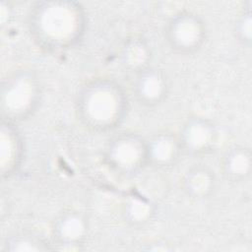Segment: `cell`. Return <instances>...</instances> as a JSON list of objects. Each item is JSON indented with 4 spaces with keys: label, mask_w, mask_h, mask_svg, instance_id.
I'll return each instance as SVG.
<instances>
[{
    "label": "cell",
    "mask_w": 252,
    "mask_h": 252,
    "mask_svg": "<svg viewBox=\"0 0 252 252\" xmlns=\"http://www.w3.org/2000/svg\"><path fill=\"white\" fill-rule=\"evenodd\" d=\"M39 94V83L32 74H22L8 84V107L18 114L31 112Z\"/></svg>",
    "instance_id": "cell-8"
},
{
    "label": "cell",
    "mask_w": 252,
    "mask_h": 252,
    "mask_svg": "<svg viewBox=\"0 0 252 252\" xmlns=\"http://www.w3.org/2000/svg\"><path fill=\"white\" fill-rule=\"evenodd\" d=\"M152 213V208L150 203L142 199H130L125 207L126 218L135 223H140L145 221Z\"/></svg>",
    "instance_id": "cell-14"
},
{
    "label": "cell",
    "mask_w": 252,
    "mask_h": 252,
    "mask_svg": "<svg viewBox=\"0 0 252 252\" xmlns=\"http://www.w3.org/2000/svg\"><path fill=\"white\" fill-rule=\"evenodd\" d=\"M10 245L12 246L11 248H9L10 250H32V251H35V250H44L46 249V247H44V244H41L40 241H38L37 239L33 238V237H18L16 239H13L12 242L10 243Z\"/></svg>",
    "instance_id": "cell-15"
},
{
    "label": "cell",
    "mask_w": 252,
    "mask_h": 252,
    "mask_svg": "<svg viewBox=\"0 0 252 252\" xmlns=\"http://www.w3.org/2000/svg\"><path fill=\"white\" fill-rule=\"evenodd\" d=\"M128 99L123 88L110 79H95L79 92L76 111L89 129L106 132L115 129L124 119Z\"/></svg>",
    "instance_id": "cell-2"
},
{
    "label": "cell",
    "mask_w": 252,
    "mask_h": 252,
    "mask_svg": "<svg viewBox=\"0 0 252 252\" xmlns=\"http://www.w3.org/2000/svg\"><path fill=\"white\" fill-rule=\"evenodd\" d=\"M181 151L191 155H204L210 153L217 143V130L208 119L193 117L182 126L177 136Z\"/></svg>",
    "instance_id": "cell-5"
},
{
    "label": "cell",
    "mask_w": 252,
    "mask_h": 252,
    "mask_svg": "<svg viewBox=\"0 0 252 252\" xmlns=\"http://www.w3.org/2000/svg\"><path fill=\"white\" fill-rule=\"evenodd\" d=\"M149 55L148 46L140 39H133L128 42L122 52L124 64L136 72L147 68L146 62Z\"/></svg>",
    "instance_id": "cell-12"
},
{
    "label": "cell",
    "mask_w": 252,
    "mask_h": 252,
    "mask_svg": "<svg viewBox=\"0 0 252 252\" xmlns=\"http://www.w3.org/2000/svg\"><path fill=\"white\" fill-rule=\"evenodd\" d=\"M105 159L119 174L132 175L148 164L147 141L132 133L116 136L106 147Z\"/></svg>",
    "instance_id": "cell-4"
},
{
    "label": "cell",
    "mask_w": 252,
    "mask_h": 252,
    "mask_svg": "<svg viewBox=\"0 0 252 252\" xmlns=\"http://www.w3.org/2000/svg\"><path fill=\"white\" fill-rule=\"evenodd\" d=\"M133 92L139 103L145 106H156L167 95L168 80L162 71L147 67L137 72Z\"/></svg>",
    "instance_id": "cell-6"
},
{
    "label": "cell",
    "mask_w": 252,
    "mask_h": 252,
    "mask_svg": "<svg viewBox=\"0 0 252 252\" xmlns=\"http://www.w3.org/2000/svg\"><path fill=\"white\" fill-rule=\"evenodd\" d=\"M89 223L87 218L79 211L71 210L62 213L54 221L53 237L64 247H79L86 239Z\"/></svg>",
    "instance_id": "cell-7"
},
{
    "label": "cell",
    "mask_w": 252,
    "mask_h": 252,
    "mask_svg": "<svg viewBox=\"0 0 252 252\" xmlns=\"http://www.w3.org/2000/svg\"><path fill=\"white\" fill-rule=\"evenodd\" d=\"M85 20L82 8L75 2H41L31 15V30L41 46L63 50L81 38Z\"/></svg>",
    "instance_id": "cell-1"
},
{
    "label": "cell",
    "mask_w": 252,
    "mask_h": 252,
    "mask_svg": "<svg viewBox=\"0 0 252 252\" xmlns=\"http://www.w3.org/2000/svg\"><path fill=\"white\" fill-rule=\"evenodd\" d=\"M181 152L180 143L177 136L163 132L156 134L147 141L148 163L164 167L173 163Z\"/></svg>",
    "instance_id": "cell-10"
},
{
    "label": "cell",
    "mask_w": 252,
    "mask_h": 252,
    "mask_svg": "<svg viewBox=\"0 0 252 252\" xmlns=\"http://www.w3.org/2000/svg\"><path fill=\"white\" fill-rule=\"evenodd\" d=\"M251 2L248 7L237 18L233 32L236 40L244 47L250 48L252 41V13H251Z\"/></svg>",
    "instance_id": "cell-13"
},
{
    "label": "cell",
    "mask_w": 252,
    "mask_h": 252,
    "mask_svg": "<svg viewBox=\"0 0 252 252\" xmlns=\"http://www.w3.org/2000/svg\"><path fill=\"white\" fill-rule=\"evenodd\" d=\"M220 168L224 178L233 183H242L251 176L252 152L246 145H234L224 153Z\"/></svg>",
    "instance_id": "cell-9"
},
{
    "label": "cell",
    "mask_w": 252,
    "mask_h": 252,
    "mask_svg": "<svg viewBox=\"0 0 252 252\" xmlns=\"http://www.w3.org/2000/svg\"><path fill=\"white\" fill-rule=\"evenodd\" d=\"M215 172L206 165L197 164L190 167L182 178V188L187 196L193 199H205L216 189Z\"/></svg>",
    "instance_id": "cell-11"
},
{
    "label": "cell",
    "mask_w": 252,
    "mask_h": 252,
    "mask_svg": "<svg viewBox=\"0 0 252 252\" xmlns=\"http://www.w3.org/2000/svg\"><path fill=\"white\" fill-rule=\"evenodd\" d=\"M164 34L173 51L179 54H191L203 46L207 38V28L199 15L184 11L169 19Z\"/></svg>",
    "instance_id": "cell-3"
}]
</instances>
